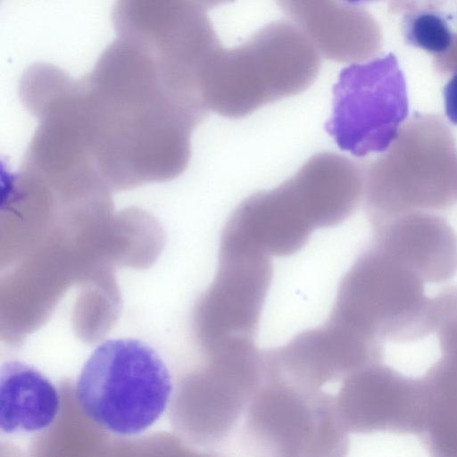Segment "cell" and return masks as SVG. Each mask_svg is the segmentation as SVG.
<instances>
[{"instance_id": "3957f363", "label": "cell", "mask_w": 457, "mask_h": 457, "mask_svg": "<svg viewBox=\"0 0 457 457\" xmlns=\"http://www.w3.org/2000/svg\"><path fill=\"white\" fill-rule=\"evenodd\" d=\"M172 390L162 357L135 338L109 339L97 345L76 383L85 415L120 436H137L152 427L168 407Z\"/></svg>"}, {"instance_id": "8992f818", "label": "cell", "mask_w": 457, "mask_h": 457, "mask_svg": "<svg viewBox=\"0 0 457 457\" xmlns=\"http://www.w3.org/2000/svg\"><path fill=\"white\" fill-rule=\"evenodd\" d=\"M408 112L405 78L396 57L388 54L341 71L326 130L339 148L362 157L386 151Z\"/></svg>"}, {"instance_id": "7c38bea8", "label": "cell", "mask_w": 457, "mask_h": 457, "mask_svg": "<svg viewBox=\"0 0 457 457\" xmlns=\"http://www.w3.org/2000/svg\"><path fill=\"white\" fill-rule=\"evenodd\" d=\"M373 244L415 272L440 283L457 272V235L443 218L411 212L374 228Z\"/></svg>"}, {"instance_id": "6da1fadb", "label": "cell", "mask_w": 457, "mask_h": 457, "mask_svg": "<svg viewBox=\"0 0 457 457\" xmlns=\"http://www.w3.org/2000/svg\"><path fill=\"white\" fill-rule=\"evenodd\" d=\"M86 147L101 179L125 187L172 179L191 155V135L208 112L143 47L117 37L77 80Z\"/></svg>"}, {"instance_id": "e0dca14e", "label": "cell", "mask_w": 457, "mask_h": 457, "mask_svg": "<svg viewBox=\"0 0 457 457\" xmlns=\"http://www.w3.org/2000/svg\"><path fill=\"white\" fill-rule=\"evenodd\" d=\"M420 435L431 457H457V408L431 410Z\"/></svg>"}, {"instance_id": "ac0fdd59", "label": "cell", "mask_w": 457, "mask_h": 457, "mask_svg": "<svg viewBox=\"0 0 457 457\" xmlns=\"http://www.w3.org/2000/svg\"><path fill=\"white\" fill-rule=\"evenodd\" d=\"M444 100L446 117L457 125V71L444 87Z\"/></svg>"}, {"instance_id": "30bf717a", "label": "cell", "mask_w": 457, "mask_h": 457, "mask_svg": "<svg viewBox=\"0 0 457 457\" xmlns=\"http://www.w3.org/2000/svg\"><path fill=\"white\" fill-rule=\"evenodd\" d=\"M271 278L269 256L220 247L218 272L203 306V330L210 352L229 343L253 342Z\"/></svg>"}, {"instance_id": "7a4b0ae2", "label": "cell", "mask_w": 457, "mask_h": 457, "mask_svg": "<svg viewBox=\"0 0 457 457\" xmlns=\"http://www.w3.org/2000/svg\"><path fill=\"white\" fill-rule=\"evenodd\" d=\"M320 55L292 21L267 24L246 42L220 47L202 80L208 110L232 119L306 90L316 79Z\"/></svg>"}, {"instance_id": "8fae6325", "label": "cell", "mask_w": 457, "mask_h": 457, "mask_svg": "<svg viewBox=\"0 0 457 457\" xmlns=\"http://www.w3.org/2000/svg\"><path fill=\"white\" fill-rule=\"evenodd\" d=\"M313 230L304 204L287 179L245 199L227 221L220 245L284 257L300 251Z\"/></svg>"}, {"instance_id": "5bb4252c", "label": "cell", "mask_w": 457, "mask_h": 457, "mask_svg": "<svg viewBox=\"0 0 457 457\" xmlns=\"http://www.w3.org/2000/svg\"><path fill=\"white\" fill-rule=\"evenodd\" d=\"M61 407L55 386L36 368L5 362L0 371V428L5 434L31 433L49 428Z\"/></svg>"}, {"instance_id": "52a82bcc", "label": "cell", "mask_w": 457, "mask_h": 457, "mask_svg": "<svg viewBox=\"0 0 457 457\" xmlns=\"http://www.w3.org/2000/svg\"><path fill=\"white\" fill-rule=\"evenodd\" d=\"M211 2L122 0L112 9L117 37L135 42L183 83L201 91L204 73L221 47Z\"/></svg>"}, {"instance_id": "2e32d148", "label": "cell", "mask_w": 457, "mask_h": 457, "mask_svg": "<svg viewBox=\"0 0 457 457\" xmlns=\"http://www.w3.org/2000/svg\"><path fill=\"white\" fill-rule=\"evenodd\" d=\"M402 33L407 45L433 54L447 52L454 37L444 16L428 8L406 12L402 21Z\"/></svg>"}, {"instance_id": "9a60e30c", "label": "cell", "mask_w": 457, "mask_h": 457, "mask_svg": "<svg viewBox=\"0 0 457 457\" xmlns=\"http://www.w3.org/2000/svg\"><path fill=\"white\" fill-rule=\"evenodd\" d=\"M435 331L442 356L422 378L430 408H457V312L441 319Z\"/></svg>"}, {"instance_id": "277c9868", "label": "cell", "mask_w": 457, "mask_h": 457, "mask_svg": "<svg viewBox=\"0 0 457 457\" xmlns=\"http://www.w3.org/2000/svg\"><path fill=\"white\" fill-rule=\"evenodd\" d=\"M328 320L377 339L403 343L435 331L424 281L375 244L342 278Z\"/></svg>"}, {"instance_id": "ba28073f", "label": "cell", "mask_w": 457, "mask_h": 457, "mask_svg": "<svg viewBox=\"0 0 457 457\" xmlns=\"http://www.w3.org/2000/svg\"><path fill=\"white\" fill-rule=\"evenodd\" d=\"M336 401L343 425L355 434L420 435L430 412L422 378L406 377L381 362L346 377Z\"/></svg>"}, {"instance_id": "5b68a950", "label": "cell", "mask_w": 457, "mask_h": 457, "mask_svg": "<svg viewBox=\"0 0 457 457\" xmlns=\"http://www.w3.org/2000/svg\"><path fill=\"white\" fill-rule=\"evenodd\" d=\"M242 436L250 457H347L350 447L335 395L265 375Z\"/></svg>"}, {"instance_id": "4fadbf2b", "label": "cell", "mask_w": 457, "mask_h": 457, "mask_svg": "<svg viewBox=\"0 0 457 457\" xmlns=\"http://www.w3.org/2000/svg\"><path fill=\"white\" fill-rule=\"evenodd\" d=\"M279 4L320 55L328 60L353 63L374 48V25L360 8L327 0L282 1Z\"/></svg>"}, {"instance_id": "9c48e42d", "label": "cell", "mask_w": 457, "mask_h": 457, "mask_svg": "<svg viewBox=\"0 0 457 457\" xmlns=\"http://www.w3.org/2000/svg\"><path fill=\"white\" fill-rule=\"evenodd\" d=\"M268 377L300 387L320 389L352 373L381 362V340L328 320L287 344L263 352Z\"/></svg>"}]
</instances>
